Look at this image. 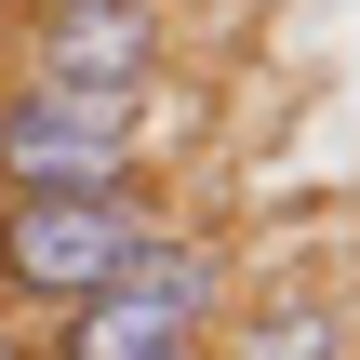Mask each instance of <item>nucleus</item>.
<instances>
[{
    "mask_svg": "<svg viewBox=\"0 0 360 360\" xmlns=\"http://www.w3.org/2000/svg\"><path fill=\"white\" fill-rule=\"evenodd\" d=\"M174 360H214V347H174Z\"/></svg>",
    "mask_w": 360,
    "mask_h": 360,
    "instance_id": "6",
    "label": "nucleus"
},
{
    "mask_svg": "<svg viewBox=\"0 0 360 360\" xmlns=\"http://www.w3.org/2000/svg\"><path fill=\"white\" fill-rule=\"evenodd\" d=\"M240 360H347V321L334 307H254Z\"/></svg>",
    "mask_w": 360,
    "mask_h": 360,
    "instance_id": "5",
    "label": "nucleus"
},
{
    "mask_svg": "<svg viewBox=\"0 0 360 360\" xmlns=\"http://www.w3.org/2000/svg\"><path fill=\"white\" fill-rule=\"evenodd\" d=\"M147 147V94L13 80L0 94V200H120Z\"/></svg>",
    "mask_w": 360,
    "mask_h": 360,
    "instance_id": "1",
    "label": "nucleus"
},
{
    "mask_svg": "<svg viewBox=\"0 0 360 360\" xmlns=\"http://www.w3.org/2000/svg\"><path fill=\"white\" fill-rule=\"evenodd\" d=\"M214 307H227V267H214L200 240H160L134 281L80 294V307L53 321V347H40V360H174V347L214 334Z\"/></svg>",
    "mask_w": 360,
    "mask_h": 360,
    "instance_id": "3",
    "label": "nucleus"
},
{
    "mask_svg": "<svg viewBox=\"0 0 360 360\" xmlns=\"http://www.w3.org/2000/svg\"><path fill=\"white\" fill-rule=\"evenodd\" d=\"M160 254V227H147V200L120 187V200H0V294H27V307H80V294H107V281H134Z\"/></svg>",
    "mask_w": 360,
    "mask_h": 360,
    "instance_id": "2",
    "label": "nucleus"
},
{
    "mask_svg": "<svg viewBox=\"0 0 360 360\" xmlns=\"http://www.w3.org/2000/svg\"><path fill=\"white\" fill-rule=\"evenodd\" d=\"M147 67H160V13H147V0H40V13H27V80L147 94Z\"/></svg>",
    "mask_w": 360,
    "mask_h": 360,
    "instance_id": "4",
    "label": "nucleus"
}]
</instances>
